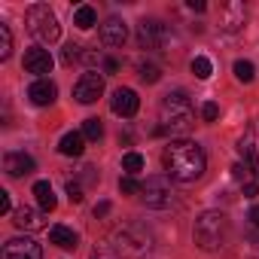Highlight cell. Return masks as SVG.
Here are the masks:
<instances>
[{
  "instance_id": "cell-1",
  "label": "cell",
  "mask_w": 259,
  "mask_h": 259,
  "mask_svg": "<svg viewBox=\"0 0 259 259\" xmlns=\"http://www.w3.org/2000/svg\"><path fill=\"white\" fill-rule=\"evenodd\" d=\"M162 162H165L168 177L177 183H195L207 168L204 150L195 141H171L162 153Z\"/></svg>"
},
{
  "instance_id": "cell-2",
  "label": "cell",
  "mask_w": 259,
  "mask_h": 259,
  "mask_svg": "<svg viewBox=\"0 0 259 259\" xmlns=\"http://www.w3.org/2000/svg\"><path fill=\"white\" fill-rule=\"evenodd\" d=\"M192 119H195V110H192L189 95L186 92H171V95H165V101L159 107L156 135H186L192 128Z\"/></svg>"
},
{
  "instance_id": "cell-3",
  "label": "cell",
  "mask_w": 259,
  "mask_h": 259,
  "mask_svg": "<svg viewBox=\"0 0 259 259\" xmlns=\"http://www.w3.org/2000/svg\"><path fill=\"white\" fill-rule=\"evenodd\" d=\"M110 250L119 253L122 259H144L150 256L153 250V235L138 226V223H128V226H119L113 235H110Z\"/></svg>"
},
{
  "instance_id": "cell-4",
  "label": "cell",
  "mask_w": 259,
  "mask_h": 259,
  "mask_svg": "<svg viewBox=\"0 0 259 259\" xmlns=\"http://www.w3.org/2000/svg\"><path fill=\"white\" fill-rule=\"evenodd\" d=\"M192 235H195V244L201 250H223L229 241V217L220 210H204L195 220Z\"/></svg>"
},
{
  "instance_id": "cell-5",
  "label": "cell",
  "mask_w": 259,
  "mask_h": 259,
  "mask_svg": "<svg viewBox=\"0 0 259 259\" xmlns=\"http://www.w3.org/2000/svg\"><path fill=\"white\" fill-rule=\"evenodd\" d=\"M25 22H28V31H31L40 43H55V40L61 37V25H58L55 13H52L46 4H34V7H28Z\"/></svg>"
},
{
  "instance_id": "cell-6",
  "label": "cell",
  "mask_w": 259,
  "mask_h": 259,
  "mask_svg": "<svg viewBox=\"0 0 259 259\" xmlns=\"http://www.w3.org/2000/svg\"><path fill=\"white\" fill-rule=\"evenodd\" d=\"M141 201L153 210H168L174 207V189H171V180L168 177H147L144 189H141Z\"/></svg>"
},
{
  "instance_id": "cell-7",
  "label": "cell",
  "mask_w": 259,
  "mask_h": 259,
  "mask_svg": "<svg viewBox=\"0 0 259 259\" xmlns=\"http://www.w3.org/2000/svg\"><path fill=\"white\" fill-rule=\"evenodd\" d=\"M138 40L144 49H165L171 40V31H168V25H162L156 19H144L138 25Z\"/></svg>"
},
{
  "instance_id": "cell-8",
  "label": "cell",
  "mask_w": 259,
  "mask_h": 259,
  "mask_svg": "<svg viewBox=\"0 0 259 259\" xmlns=\"http://www.w3.org/2000/svg\"><path fill=\"white\" fill-rule=\"evenodd\" d=\"M101 95H104V76L95 73V70L82 73V76L76 79V85H73V98H76L79 104H95Z\"/></svg>"
},
{
  "instance_id": "cell-9",
  "label": "cell",
  "mask_w": 259,
  "mask_h": 259,
  "mask_svg": "<svg viewBox=\"0 0 259 259\" xmlns=\"http://www.w3.org/2000/svg\"><path fill=\"white\" fill-rule=\"evenodd\" d=\"M4 259H43V250L34 238H10L4 244Z\"/></svg>"
},
{
  "instance_id": "cell-10",
  "label": "cell",
  "mask_w": 259,
  "mask_h": 259,
  "mask_svg": "<svg viewBox=\"0 0 259 259\" xmlns=\"http://www.w3.org/2000/svg\"><path fill=\"white\" fill-rule=\"evenodd\" d=\"M52 67H55V61H52L49 49L34 46V49H28V52H25V70H28V73H34L37 79H49L46 73H52Z\"/></svg>"
},
{
  "instance_id": "cell-11",
  "label": "cell",
  "mask_w": 259,
  "mask_h": 259,
  "mask_svg": "<svg viewBox=\"0 0 259 259\" xmlns=\"http://www.w3.org/2000/svg\"><path fill=\"white\" fill-rule=\"evenodd\" d=\"M110 107H113V113H116V116L128 119V116H135V113H138L141 98H138V92H135V89H116V92H113V98H110Z\"/></svg>"
},
{
  "instance_id": "cell-12",
  "label": "cell",
  "mask_w": 259,
  "mask_h": 259,
  "mask_svg": "<svg viewBox=\"0 0 259 259\" xmlns=\"http://www.w3.org/2000/svg\"><path fill=\"white\" fill-rule=\"evenodd\" d=\"M244 19H247L244 4H238V0L223 4V10H220V28H223V31H241V28H244Z\"/></svg>"
},
{
  "instance_id": "cell-13",
  "label": "cell",
  "mask_w": 259,
  "mask_h": 259,
  "mask_svg": "<svg viewBox=\"0 0 259 259\" xmlns=\"http://www.w3.org/2000/svg\"><path fill=\"white\" fill-rule=\"evenodd\" d=\"M28 98H31V104H37V107H49V104H55V98H58V85H55L52 79H34L31 89H28Z\"/></svg>"
},
{
  "instance_id": "cell-14",
  "label": "cell",
  "mask_w": 259,
  "mask_h": 259,
  "mask_svg": "<svg viewBox=\"0 0 259 259\" xmlns=\"http://www.w3.org/2000/svg\"><path fill=\"white\" fill-rule=\"evenodd\" d=\"M13 223H16V229H22V232H37V229L46 226L43 213L34 210V207H28V204H22V207L13 210Z\"/></svg>"
},
{
  "instance_id": "cell-15",
  "label": "cell",
  "mask_w": 259,
  "mask_h": 259,
  "mask_svg": "<svg viewBox=\"0 0 259 259\" xmlns=\"http://www.w3.org/2000/svg\"><path fill=\"white\" fill-rule=\"evenodd\" d=\"M125 40H128V28L122 19H107L101 25V43L104 46H122Z\"/></svg>"
},
{
  "instance_id": "cell-16",
  "label": "cell",
  "mask_w": 259,
  "mask_h": 259,
  "mask_svg": "<svg viewBox=\"0 0 259 259\" xmlns=\"http://www.w3.org/2000/svg\"><path fill=\"white\" fill-rule=\"evenodd\" d=\"M37 165H34V159L28 156V153H7L4 156V171L10 174V177H25V174H31Z\"/></svg>"
},
{
  "instance_id": "cell-17",
  "label": "cell",
  "mask_w": 259,
  "mask_h": 259,
  "mask_svg": "<svg viewBox=\"0 0 259 259\" xmlns=\"http://www.w3.org/2000/svg\"><path fill=\"white\" fill-rule=\"evenodd\" d=\"M49 244H55V247H61V250H73V247L79 244V238H76V232L67 229V226H52V229H49Z\"/></svg>"
},
{
  "instance_id": "cell-18",
  "label": "cell",
  "mask_w": 259,
  "mask_h": 259,
  "mask_svg": "<svg viewBox=\"0 0 259 259\" xmlns=\"http://www.w3.org/2000/svg\"><path fill=\"white\" fill-rule=\"evenodd\" d=\"M82 150H85L82 132H67V135L58 141V153H61V156H82Z\"/></svg>"
},
{
  "instance_id": "cell-19",
  "label": "cell",
  "mask_w": 259,
  "mask_h": 259,
  "mask_svg": "<svg viewBox=\"0 0 259 259\" xmlns=\"http://www.w3.org/2000/svg\"><path fill=\"white\" fill-rule=\"evenodd\" d=\"M34 195H37V201H40V207L43 210H55V192H52V183L49 180H37L34 183Z\"/></svg>"
},
{
  "instance_id": "cell-20",
  "label": "cell",
  "mask_w": 259,
  "mask_h": 259,
  "mask_svg": "<svg viewBox=\"0 0 259 259\" xmlns=\"http://www.w3.org/2000/svg\"><path fill=\"white\" fill-rule=\"evenodd\" d=\"M73 25H76L79 31L95 28V25H98V13H95V7H89V4L76 7V13H73Z\"/></svg>"
},
{
  "instance_id": "cell-21",
  "label": "cell",
  "mask_w": 259,
  "mask_h": 259,
  "mask_svg": "<svg viewBox=\"0 0 259 259\" xmlns=\"http://www.w3.org/2000/svg\"><path fill=\"white\" fill-rule=\"evenodd\" d=\"M144 156L141 153H125L122 156V171H128V177H135V174H141L144 171Z\"/></svg>"
},
{
  "instance_id": "cell-22",
  "label": "cell",
  "mask_w": 259,
  "mask_h": 259,
  "mask_svg": "<svg viewBox=\"0 0 259 259\" xmlns=\"http://www.w3.org/2000/svg\"><path fill=\"white\" fill-rule=\"evenodd\" d=\"M82 138H85V141H101V138H104V122H101L98 116H92V119L82 122Z\"/></svg>"
},
{
  "instance_id": "cell-23",
  "label": "cell",
  "mask_w": 259,
  "mask_h": 259,
  "mask_svg": "<svg viewBox=\"0 0 259 259\" xmlns=\"http://www.w3.org/2000/svg\"><path fill=\"white\" fill-rule=\"evenodd\" d=\"M10 55H13V31L10 25L0 22V61H7Z\"/></svg>"
},
{
  "instance_id": "cell-24",
  "label": "cell",
  "mask_w": 259,
  "mask_h": 259,
  "mask_svg": "<svg viewBox=\"0 0 259 259\" xmlns=\"http://www.w3.org/2000/svg\"><path fill=\"white\" fill-rule=\"evenodd\" d=\"M189 67H192V73H195L198 79H210V73H213V64H210V58H204V55H195Z\"/></svg>"
},
{
  "instance_id": "cell-25",
  "label": "cell",
  "mask_w": 259,
  "mask_h": 259,
  "mask_svg": "<svg viewBox=\"0 0 259 259\" xmlns=\"http://www.w3.org/2000/svg\"><path fill=\"white\" fill-rule=\"evenodd\" d=\"M253 76H256V67L250 64V61H235V79L238 82H253Z\"/></svg>"
},
{
  "instance_id": "cell-26",
  "label": "cell",
  "mask_w": 259,
  "mask_h": 259,
  "mask_svg": "<svg viewBox=\"0 0 259 259\" xmlns=\"http://www.w3.org/2000/svg\"><path fill=\"white\" fill-rule=\"evenodd\" d=\"M138 76H141L144 82H150V85H153V82H159V79H162V70H159L156 64H150V61H144V64L138 67Z\"/></svg>"
},
{
  "instance_id": "cell-27",
  "label": "cell",
  "mask_w": 259,
  "mask_h": 259,
  "mask_svg": "<svg viewBox=\"0 0 259 259\" xmlns=\"http://www.w3.org/2000/svg\"><path fill=\"white\" fill-rule=\"evenodd\" d=\"M141 189H144V183H138L135 177H122L119 180V192L122 195H141Z\"/></svg>"
},
{
  "instance_id": "cell-28",
  "label": "cell",
  "mask_w": 259,
  "mask_h": 259,
  "mask_svg": "<svg viewBox=\"0 0 259 259\" xmlns=\"http://www.w3.org/2000/svg\"><path fill=\"white\" fill-rule=\"evenodd\" d=\"M76 58H82V46H76V43L64 46V64H73Z\"/></svg>"
},
{
  "instance_id": "cell-29",
  "label": "cell",
  "mask_w": 259,
  "mask_h": 259,
  "mask_svg": "<svg viewBox=\"0 0 259 259\" xmlns=\"http://www.w3.org/2000/svg\"><path fill=\"white\" fill-rule=\"evenodd\" d=\"M201 116H204V122H217V116H220V107H217L213 101H207V104L201 107Z\"/></svg>"
},
{
  "instance_id": "cell-30",
  "label": "cell",
  "mask_w": 259,
  "mask_h": 259,
  "mask_svg": "<svg viewBox=\"0 0 259 259\" xmlns=\"http://www.w3.org/2000/svg\"><path fill=\"white\" fill-rule=\"evenodd\" d=\"M67 198H70V204H79V201H82V186L70 180V183H67Z\"/></svg>"
},
{
  "instance_id": "cell-31",
  "label": "cell",
  "mask_w": 259,
  "mask_h": 259,
  "mask_svg": "<svg viewBox=\"0 0 259 259\" xmlns=\"http://www.w3.org/2000/svg\"><path fill=\"white\" fill-rule=\"evenodd\" d=\"M232 177H235V180H247V177H250V165H247V162H244V165H235V168H232ZM247 183H250V180H247Z\"/></svg>"
},
{
  "instance_id": "cell-32",
  "label": "cell",
  "mask_w": 259,
  "mask_h": 259,
  "mask_svg": "<svg viewBox=\"0 0 259 259\" xmlns=\"http://www.w3.org/2000/svg\"><path fill=\"white\" fill-rule=\"evenodd\" d=\"M13 210V201H10V192L0 189V213H10Z\"/></svg>"
},
{
  "instance_id": "cell-33",
  "label": "cell",
  "mask_w": 259,
  "mask_h": 259,
  "mask_svg": "<svg viewBox=\"0 0 259 259\" xmlns=\"http://www.w3.org/2000/svg\"><path fill=\"white\" fill-rule=\"evenodd\" d=\"M256 192H259V183H253V180L244 183V195H247V198H256Z\"/></svg>"
},
{
  "instance_id": "cell-34",
  "label": "cell",
  "mask_w": 259,
  "mask_h": 259,
  "mask_svg": "<svg viewBox=\"0 0 259 259\" xmlns=\"http://www.w3.org/2000/svg\"><path fill=\"white\" fill-rule=\"evenodd\" d=\"M110 213V201H98L95 204V217H107Z\"/></svg>"
},
{
  "instance_id": "cell-35",
  "label": "cell",
  "mask_w": 259,
  "mask_h": 259,
  "mask_svg": "<svg viewBox=\"0 0 259 259\" xmlns=\"http://www.w3.org/2000/svg\"><path fill=\"white\" fill-rule=\"evenodd\" d=\"M247 220H250V226H256V229H259V204H253V207H250Z\"/></svg>"
},
{
  "instance_id": "cell-36",
  "label": "cell",
  "mask_w": 259,
  "mask_h": 259,
  "mask_svg": "<svg viewBox=\"0 0 259 259\" xmlns=\"http://www.w3.org/2000/svg\"><path fill=\"white\" fill-rule=\"evenodd\" d=\"M186 7H189L192 13H204V10H207V4H204V0H189Z\"/></svg>"
},
{
  "instance_id": "cell-37",
  "label": "cell",
  "mask_w": 259,
  "mask_h": 259,
  "mask_svg": "<svg viewBox=\"0 0 259 259\" xmlns=\"http://www.w3.org/2000/svg\"><path fill=\"white\" fill-rule=\"evenodd\" d=\"M104 70H107V73H116V70H119V61H116V58H104Z\"/></svg>"
}]
</instances>
